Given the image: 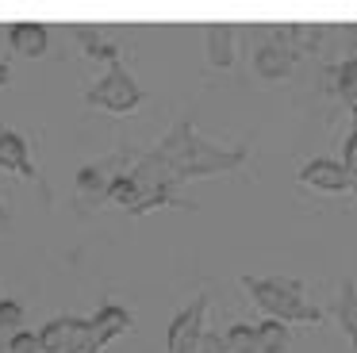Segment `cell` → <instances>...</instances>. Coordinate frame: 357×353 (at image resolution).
<instances>
[{"label":"cell","mask_w":357,"mask_h":353,"mask_svg":"<svg viewBox=\"0 0 357 353\" xmlns=\"http://www.w3.org/2000/svg\"><path fill=\"white\" fill-rule=\"evenodd\" d=\"M246 161V150H223L211 146L208 138L196 135V127L188 119H181L169 135L158 142V150H150L146 158H139V165L131 169L135 184H139L142 200L154 192H173L177 184L196 181V176H219L231 173Z\"/></svg>","instance_id":"1"},{"label":"cell","mask_w":357,"mask_h":353,"mask_svg":"<svg viewBox=\"0 0 357 353\" xmlns=\"http://www.w3.org/2000/svg\"><path fill=\"white\" fill-rule=\"evenodd\" d=\"M131 326V311L119 303H104L93 319L58 315L39 330L43 353H100L112 338H119Z\"/></svg>","instance_id":"2"},{"label":"cell","mask_w":357,"mask_h":353,"mask_svg":"<svg viewBox=\"0 0 357 353\" xmlns=\"http://www.w3.org/2000/svg\"><path fill=\"white\" fill-rule=\"evenodd\" d=\"M242 284L250 288V299L269 319H277V322H323L319 319V307H311L303 299L300 280H288V276H246Z\"/></svg>","instance_id":"3"},{"label":"cell","mask_w":357,"mask_h":353,"mask_svg":"<svg viewBox=\"0 0 357 353\" xmlns=\"http://www.w3.org/2000/svg\"><path fill=\"white\" fill-rule=\"evenodd\" d=\"M85 104L100 107V112H112V115H131L135 107L142 104V89L135 84V77L127 73L123 66H112L108 73L85 92Z\"/></svg>","instance_id":"4"},{"label":"cell","mask_w":357,"mask_h":353,"mask_svg":"<svg viewBox=\"0 0 357 353\" xmlns=\"http://www.w3.org/2000/svg\"><path fill=\"white\" fill-rule=\"evenodd\" d=\"M204 315H208V296H196L185 311L173 315L169 330H165V345L169 353H196L200 350V338H204Z\"/></svg>","instance_id":"5"},{"label":"cell","mask_w":357,"mask_h":353,"mask_svg":"<svg viewBox=\"0 0 357 353\" xmlns=\"http://www.w3.org/2000/svg\"><path fill=\"white\" fill-rule=\"evenodd\" d=\"M300 184H307V188H319V192H346V188H357L354 176L346 173V165L334 158H315L307 161V165L300 169Z\"/></svg>","instance_id":"6"},{"label":"cell","mask_w":357,"mask_h":353,"mask_svg":"<svg viewBox=\"0 0 357 353\" xmlns=\"http://www.w3.org/2000/svg\"><path fill=\"white\" fill-rule=\"evenodd\" d=\"M0 169L12 176H31V153H27L24 135L0 123Z\"/></svg>","instance_id":"7"},{"label":"cell","mask_w":357,"mask_h":353,"mask_svg":"<svg viewBox=\"0 0 357 353\" xmlns=\"http://www.w3.org/2000/svg\"><path fill=\"white\" fill-rule=\"evenodd\" d=\"M8 43L16 54H24V58H43L50 46V31L43 27V23H31V20H20L8 27Z\"/></svg>","instance_id":"8"},{"label":"cell","mask_w":357,"mask_h":353,"mask_svg":"<svg viewBox=\"0 0 357 353\" xmlns=\"http://www.w3.org/2000/svg\"><path fill=\"white\" fill-rule=\"evenodd\" d=\"M296 58H300V50H292V46L265 43V46H257V54H254V69L261 77H288L296 69Z\"/></svg>","instance_id":"9"},{"label":"cell","mask_w":357,"mask_h":353,"mask_svg":"<svg viewBox=\"0 0 357 353\" xmlns=\"http://www.w3.org/2000/svg\"><path fill=\"white\" fill-rule=\"evenodd\" d=\"M331 315L338 319V326L346 330L349 345L357 350V284H354V280H342L338 299L331 303Z\"/></svg>","instance_id":"10"},{"label":"cell","mask_w":357,"mask_h":353,"mask_svg":"<svg viewBox=\"0 0 357 353\" xmlns=\"http://www.w3.org/2000/svg\"><path fill=\"white\" fill-rule=\"evenodd\" d=\"M208 58H211V66H219V69L234 66V27L215 23V27L208 31Z\"/></svg>","instance_id":"11"},{"label":"cell","mask_w":357,"mask_h":353,"mask_svg":"<svg viewBox=\"0 0 357 353\" xmlns=\"http://www.w3.org/2000/svg\"><path fill=\"white\" fill-rule=\"evenodd\" d=\"M104 196H108L116 207H123V211H135V207L142 204V192H139V184H135L131 173L112 176V181H108V192H104Z\"/></svg>","instance_id":"12"},{"label":"cell","mask_w":357,"mask_h":353,"mask_svg":"<svg viewBox=\"0 0 357 353\" xmlns=\"http://www.w3.org/2000/svg\"><path fill=\"white\" fill-rule=\"evenodd\" d=\"M288 350V326L277 319L257 322V353H284Z\"/></svg>","instance_id":"13"},{"label":"cell","mask_w":357,"mask_h":353,"mask_svg":"<svg viewBox=\"0 0 357 353\" xmlns=\"http://www.w3.org/2000/svg\"><path fill=\"white\" fill-rule=\"evenodd\" d=\"M223 345L227 353H257V326H246V322L231 326L223 334Z\"/></svg>","instance_id":"14"},{"label":"cell","mask_w":357,"mask_h":353,"mask_svg":"<svg viewBox=\"0 0 357 353\" xmlns=\"http://www.w3.org/2000/svg\"><path fill=\"white\" fill-rule=\"evenodd\" d=\"M338 92H342V100L349 104V112L357 115V54L338 66Z\"/></svg>","instance_id":"15"},{"label":"cell","mask_w":357,"mask_h":353,"mask_svg":"<svg viewBox=\"0 0 357 353\" xmlns=\"http://www.w3.org/2000/svg\"><path fill=\"white\" fill-rule=\"evenodd\" d=\"M77 192H85V196H104V192H108V181H104V161L81 169V173H77Z\"/></svg>","instance_id":"16"},{"label":"cell","mask_w":357,"mask_h":353,"mask_svg":"<svg viewBox=\"0 0 357 353\" xmlns=\"http://www.w3.org/2000/svg\"><path fill=\"white\" fill-rule=\"evenodd\" d=\"M20 319H24V303L20 299H0V330L20 326Z\"/></svg>","instance_id":"17"},{"label":"cell","mask_w":357,"mask_h":353,"mask_svg":"<svg viewBox=\"0 0 357 353\" xmlns=\"http://www.w3.org/2000/svg\"><path fill=\"white\" fill-rule=\"evenodd\" d=\"M8 353H43L39 334H31V330H16V338H12Z\"/></svg>","instance_id":"18"},{"label":"cell","mask_w":357,"mask_h":353,"mask_svg":"<svg viewBox=\"0 0 357 353\" xmlns=\"http://www.w3.org/2000/svg\"><path fill=\"white\" fill-rule=\"evenodd\" d=\"M342 165H346V173L354 176V184H357V127H354V135L346 138V150H342Z\"/></svg>","instance_id":"19"},{"label":"cell","mask_w":357,"mask_h":353,"mask_svg":"<svg viewBox=\"0 0 357 353\" xmlns=\"http://www.w3.org/2000/svg\"><path fill=\"white\" fill-rule=\"evenodd\" d=\"M0 84H8V66L0 61Z\"/></svg>","instance_id":"20"},{"label":"cell","mask_w":357,"mask_h":353,"mask_svg":"<svg viewBox=\"0 0 357 353\" xmlns=\"http://www.w3.org/2000/svg\"><path fill=\"white\" fill-rule=\"evenodd\" d=\"M4 223H8V211H4V207H0V227H4Z\"/></svg>","instance_id":"21"}]
</instances>
